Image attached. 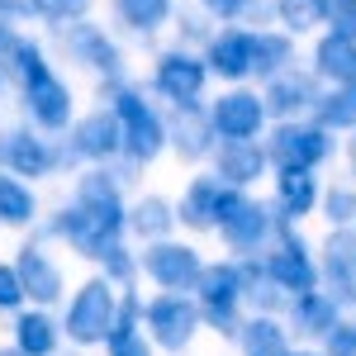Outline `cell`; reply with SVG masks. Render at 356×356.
<instances>
[{
  "label": "cell",
  "mask_w": 356,
  "mask_h": 356,
  "mask_svg": "<svg viewBox=\"0 0 356 356\" xmlns=\"http://www.w3.org/2000/svg\"><path fill=\"white\" fill-rule=\"evenodd\" d=\"M38 238H62L76 257L95 261L110 243L129 233V204H124V181L110 166H90L76 176L72 204H62L53 219L33 223Z\"/></svg>",
  "instance_id": "cell-1"
},
{
  "label": "cell",
  "mask_w": 356,
  "mask_h": 356,
  "mask_svg": "<svg viewBox=\"0 0 356 356\" xmlns=\"http://www.w3.org/2000/svg\"><path fill=\"white\" fill-rule=\"evenodd\" d=\"M0 15L5 19H33V15H43V0H0Z\"/></svg>",
  "instance_id": "cell-41"
},
{
  "label": "cell",
  "mask_w": 356,
  "mask_h": 356,
  "mask_svg": "<svg viewBox=\"0 0 356 356\" xmlns=\"http://www.w3.org/2000/svg\"><path fill=\"white\" fill-rule=\"evenodd\" d=\"M143 323H147V337L162 347V352L181 356L191 352V342L204 328V314H200V300L191 290H162L143 304Z\"/></svg>",
  "instance_id": "cell-6"
},
{
  "label": "cell",
  "mask_w": 356,
  "mask_h": 356,
  "mask_svg": "<svg viewBox=\"0 0 356 356\" xmlns=\"http://www.w3.org/2000/svg\"><path fill=\"white\" fill-rule=\"evenodd\" d=\"M176 223H181V219H176V204L162 200V195H138L134 204H129V233H134L143 247L171 238Z\"/></svg>",
  "instance_id": "cell-27"
},
{
  "label": "cell",
  "mask_w": 356,
  "mask_h": 356,
  "mask_svg": "<svg viewBox=\"0 0 356 356\" xmlns=\"http://www.w3.org/2000/svg\"><path fill=\"white\" fill-rule=\"evenodd\" d=\"M15 271L24 280L29 304H38V309H53V304L67 295V275H62V266L48 257L43 238H29V243L15 252Z\"/></svg>",
  "instance_id": "cell-15"
},
{
  "label": "cell",
  "mask_w": 356,
  "mask_h": 356,
  "mask_svg": "<svg viewBox=\"0 0 356 356\" xmlns=\"http://www.w3.org/2000/svg\"><path fill=\"white\" fill-rule=\"evenodd\" d=\"M10 72H15V81H19L29 119H33L38 129H48V134H62V129L72 124V90H67V81L53 72V62L43 57V48L29 43L24 33H19L15 48H10Z\"/></svg>",
  "instance_id": "cell-2"
},
{
  "label": "cell",
  "mask_w": 356,
  "mask_h": 356,
  "mask_svg": "<svg viewBox=\"0 0 356 356\" xmlns=\"http://www.w3.org/2000/svg\"><path fill=\"white\" fill-rule=\"evenodd\" d=\"M266 166H271V152H266V143H257V138H223L219 147H214V176H223L228 186H257L261 176H266Z\"/></svg>",
  "instance_id": "cell-18"
},
{
  "label": "cell",
  "mask_w": 356,
  "mask_h": 356,
  "mask_svg": "<svg viewBox=\"0 0 356 356\" xmlns=\"http://www.w3.org/2000/svg\"><path fill=\"white\" fill-rule=\"evenodd\" d=\"M200 10L209 19H243L247 10H252V0H200Z\"/></svg>",
  "instance_id": "cell-40"
},
{
  "label": "cell",
  "mask_w": 356,
  "mask_h": 356,
  "mask_svg": "<svg viewBox=\"0 0 356 356\" xmlns=\"http://www.w3.org/2000/svg\"><path fill=\"white\" fill-rule=\"evenodd\" d=\"M275 214L285 223L309 219L318 204H323V191H318V176L304 171V166H275Z\"/></svg>",
  "instance_id": "cell-23"
},
{
  "label": "cell",
  "mask_w": 356,
  "mask_h": 356,
  "mask_svg": "<svg viewBox=\"0 0 356 356\" xmlns=\"http://www.w3.org/2000/svg\"><path fill=\"white\" fill-rule=\"evenodd\" d=\"M261 257H266L271 280L285 290V295H300V290H318V285H323V275H318V257H314V247L295 233V223H285L280 238H275Z\"/></svg>",
  "instance_id": "cell-10"
},
{
  "label": "cell",
  "mask_w": 356,
  "mask_h": 356,
  "mask_svg": "<svg viewBox=\"0 0 356 356\" xmlns=\"http://www.w3.org/2000/svg\"><path fill=\"white\" fill-rule=\"evenodd\" d=\"M323 219H328L332 228H356V191L352 186L323 191Z\"/></svg>",
  "instance_id": "cell-35"
},
{
  "label": "cell",
  "mask_w": 356,
  "mask_h": 356,
  "mask_svg": "<svg viewBox=\"0 0 356 356\" xmlns=\"http://www.w3.org/2000/svg\"><path fill=\"white\" fill-rule=\"evenodd\" d=\"M266 152H271L275 166H304V171H314V166H323L337 152V138L318 119L314 124H304V119H275L271 138H266Z\"/></svg>",
  "instance_id": "cell-8"
},
{
  "label": "cell",
  "mask_w": 356,
  "mask_h": 356,
  "mask_svg": "<svg viewBox=\"0 0 356 356\" xmlns=\"http://www.w3.org/2000/svg\"><path fill=\"white\" fill-rule=\"evenodd\" d=\"M166 138H171V147H176L181 162H204L219 147L214 119H209V110H200V105H176L171 124H166Z\"/></svg>",
  "instance_id": "cell-21"
},
{
  "label": "cell",
  "mask_w": 356,
  "mask_h": 356,
  "mask_svg": "<svg viewBox=\"0 0 356 356\" xmlns=\"http://www.w3.org/2000/svg\"><path fill=\"white\" fill-rule=\"evenodd\" d=\"M318 95H323V86H318L314 72L285 67L280 76L266 81V95L261 100H266V114H275V119H300V114H314Z\"/></svg>",
  "instance_id": "cell-19"
},
{
  "label": "cell",
  "mask_w": 356,
  "mask_h": 356,
  "mask_svg": "<svg viewBox=\"0 0 356 356\" xmlns=\"http://www.w3.org/2000/svg\"><path fill=\"white\" fill-rule=\"evenodd\" d=\"M352 171H356V138H352Z\"/></svg>",
  "instance_id": "cell-44"
},
{
  "label": "cell",
  "mask_w": 356,
  "mask_h": 356,
  "mask_svg": "<svg viewBox=\"0 0 356 356\" xmlns=\"http://www.w3.org/2000/svg\"><path fill=\"white\" fill-rule=\"evenodd\" d=\"M138 261H143V275L157 290H191V295H195V285H200V275H204V266H209L191 243H171V238L147 243L138 252Z\"/></svg>",
  "instance_id": "cell-11"
},
{
  "label": "cell",
  "mask_w": 356,
  "mask_h": 356,
  "mask_svg": "<svg viewBox=\"0 0 356 356\" xmlns=\"http://www.w3.org/2000/svg\"><path fill=\"white\" fill-rule=\"evenodd\" d=\"M24 304L29 295H24V280L15 271V261H0V314H19Z\"/></svg>",
  "instance_id": "cell-36"
},
{
  "label": "cell",
  "mask_w": 356,
  "mask_h": 356,
  "mask_svg": "<svg viewBox=\"0 0 356 356\" xmlns=\"http://www.w3.org/2000/svg\"><path fill=\"white\" fill-rule=\"evenodd\" d=\"M105 100H110V110L119 114V129H124V157L138 166L157 162L166 147H171V138H166V119L157 114V105L138 90V86H129L124 76H114V81H105Z\"/></svg>",
  "instance_id": "cell-3"
},
{
  "label": "cell",
  "mask_w": 356,
  "mask_h": 356,
  "mask_svg": "<svg viewBox=\"0 0 356 356\" xmlns=\"http://www.w3.org/2000/svg\"><path fill=\"white\" fill-rule=\"evenodd\" d=\"M57 29V43L67 48L72 62H81L90 72H100V76H119V48H114V38H105V29L100 24H76V19H67V24H53Z\"/></svg>",
  "instance_id": "cell-17"
},
{
  "label": "cell",
  "mask_w": 356,
  "mask_h": 356,
  "mask_svg": "<svg viewBox=\"0 0 356 356\" xmlns=\"http://www.w3.org/2000/svg\"><path fill=\"white\" fill-rule=\"evenodd\" d=\"M86 10H90V0H43V15H48V19H57V24L81 19Z\"/></svg>",
  "instance_id": "cell-39"
},
{
  "label": "cell",
  "mask_w": 356,
  "mask_h": 356,
  "mask_svg": "<svg viewBox=\"0 0 356 356\" xmlns=\"http://www.w3.org/2000/svg\"><path fill=\"white\" fill-rule=\"evenodd\" d=\"M290 356H323V352H290Z\"/></svg>",
  "instance_id": "cell-43"
},
{
  "label": "cell",
  "mask_w": 356,
  "mask_h": 356,
  "mask_svg": "<svg viewBox=\"0 0 356 356\" xmlns=\"http://www.w3.org/2000/svg\"><path fill=\"white\" fill-rule=\"evenodd\" d=\"M285 67H295V38L275 33V29H257V38H252V76L271 81Z\"/></svg>",
  "instance_id": "cell-30"
},
{
  "label": "cell",
  "mask_w": 356,
  "mask_h": 356,
  "mask_svg": "<svg viewBox=\"0 0 356 356\" xmlns=\"http://www.w3.org/2000/svg\"><path fill=\"white\" fill-rule=\"evenodd\" d=\"M171 0H114V15L124 19V24L134 29V33H152V29H162L171 19Z\"/></svg>",
  "instance_id": "cell-32"
},
{
  "label": "cell",
  "mask_w": 356,
  "mask_h": 356,
  "mask_svg": "<svg viewBox=\"0 0 356 356\" xmlns=\"http://www.w3.org/2000/svg\"><path fill=\"white\" fill-rule=\"evenodd\" d=\"M204 81H209V62L191 48H171V53L157 57V67H152V90L171 100V110L176 105H200V95H204Z\"/></svg>",
  "instance_id": "cell-13"
},
{
  "label": "cell",
  "mask_w": 356,
  "mask_h": 356,
  "mask_svg": "<svg viewBox=\"0 0 356 356\" xmlns=\"http://www.w3.org/2000/svg\"><path fill=\"white\" fill-rule=\"evenodd\" d=\"M314 119L332 134H356V86H328L314 105Z\"/></svg>",
  "instance_id": "cell-31"
},
{
  "label": "cell",
  "mask_w": 356,
  "mask_h": 356,
  "mask_svg": "<svg viewBox=\"0 0 356 356\" xmlns=\"http://www.w3.org/2000/svg\"><path fill=\"white\" fill-rule=\"evenodd\" d=\"M318 275H323V290L342 309H356V228H332L323 257H318Z\"/></svg>",
  "instance_id": "cell-16"
},
{
  "label": "cell",
  "mask_w": 356,
  "mask_h": 356,
  "mask_svg": "<svg viewBox=\"0 0 356 356\" xmlns=\"http://www.w3.org/2000/svg\"><path fill=\"white\" fill-rule=\"evenodd\" d=\"M15 347L29 356H57V342H62V323H57L48 309H19L15 314Z\"/></svg>",
  "instance_id": "cell-26"
},
{
  "label": "cell",
  "mask_w": 356,
  "mask_h": 356,
  "mask_svg": "<svg viewBox=\"0 0 356 356\" xmlns=\"http://www.w3.org/2000/svg\"><path fill=\"white\" fill-rule=\"evenodd\" d=\"M114 157H124V129L114 110H95L72 124V134L62 143V162H95L105 166Z\"/></svg>",
  "instance_id": "cell-12"
},
{
  "label": "cell",
  "mask_w": 356,
  "mask_h": 356,
  "mask_svg": "<svg viewBox=\"0 0 356 356\" xmlns=\"http://www.w3.org/2000/svg\"><path fill=\"white\" fill-rule=\"evenodd\" d=\"M280 228H285V219L275 214V204H261V200L247 195L243 204L219 223V238L233 257H261L280 238Z\"/></svg>",
  "instance_id": "cell-9"
},
{
  "label": "cell",
  "mask_w": 356,
  "mask_h": 356,
  "mask_svg": "<svg viewBox=\"0 0 356 356\" xmlns=\"http://www.w3.org/2000/svg\"><path fill=\"white\" fill-rule=\"evenodd\" d=\"M238 352L243 356H290V328L275 314H252L238 332Z\"/></svg>",
  "instance_id": "cell-28"
},
{
  "label": "cell",
  "mask_w": 356,
  "mask_h": 356,
  "mask_svg": "<svg viewBox=\"0 0 356 356\" xmlns=\"http://www.w3.org/2000/svg\"><path fill=\"white\" fill-rule=\"evenodd\" d=\"M95 266H100V275L105 280H114L119 290H134V280H138V271H143V261H138L134 252L124 247V238L119 243H110L100 257H95Z\"/></svg>",
  "instance_id": "cell-33"
},
{
  "label": "cell",
  "mask_w": 356,
  "mask_h": 356,
  "mask_svg": "<svg viewBox=\"0 0 356 356\" xmlns=\"http://www.w3.org/2000/svg\"><path fill=\"white\" fill-rule=\"evenodd\" d=\"M318 352L323 356H356V318H337Z\"/></svg>",
  "instance_id": "cell-38"
},
{
  "label": "cell",
  "mask_w": 356,
  "mask_h": 356,
  "mask_svg": "<svg viewBox=\"0 0 356 356\" xmlns=\"http://www.w3.org/2000/svg\"><path fill=\"white\" fill-rule=\"evenodd\" d=\"M252 29H214L209 38H204V62H209V72L223 76V81H243L252 76Z\"/></svg>",
  "instance_id": "cell-24"
},
{
  "label": "cell",
  "mask_w": 356,
  "mask_h": 356,
  "mask_svg": "<svg viewBox=\"0 0 356 356\" xmlns=\"http://www.w3.org/2000/svg\"><path fill=\"white\" fill-rule=\"evenodd\" d=\"M318 10H323V24L332 33L356 38V0H318Z\"/></svg>",
  "instance_id": "cell-37"
},
{
  "label": "cell",
  "mask_w": 356,
  "mask_h": 356,
  "mask_svg": "<svg viewBox=\"0 0 356 356\" xmlns=\"http://www.w3.org/2000/svg\"><path fill=\"white\" fill-rule=\"evenodd\" d=\"M114 314H119V285L105 280V275H90L72 295V304H67L62 332H67L72 347H105V337L114 328Z\"/></svg>",
  "instance_id": "cell-5"
},
{
  "label": "cell",
  "mask_w": 356,
  "mask_h": 356,
  "mask_svg": "<svg viewBox=\"0 0 356 356\" xmlns=\"http://www.w3.org/2000/svg\"><path fill=\"white\" fill-rule=\"evenodd\" d=\"M243 200H247V191L228 186L214 171H209V176H191V186L176 200V219L186 223V228H195V233H219V223L228 219Z\"/></svg>",
  "instance_id": "cell-7"
},
{
  "label": "cell",
  "mask_w": 356,
  "mask_h": 356,
  "mask_svg": "<svg viewBox=\"0 0 356 356\" xmlns=\"http://www.w3.org/2000/svg\"><path fill=\"white\" fill-rule=\"evenodd\" d=\"M195 300H200V314H204V328H214L219 337H233L243 332V304H247V280H243V261L228 257V261H214L204 266L200 285H195Z\"/></svg>",
  "instance_id": "cell-4"
},
{
  "label": "cell",
  "mask_w": 356,
  "mask_h": 356,
  "mask_svg": "<svg viewBox=\"0 0 356 356\" xmlns=\"http://www.w3.org/2000/svg\"><path fill=\"white\" fill-rule=\"evenodd\" d=\"M209 119H214V134L223 138H257L266 129V100L257 90H228L209 105Z\"/></svg>",
  "instance_id": "cell-20"
},
{
  "label": "cell",
  "mask_w": 356,
  "mask_h": 356,
  "mask_svg": "<svg viewBox=\"0 0 356 356\" xmlns=\"http://www.w3.org/2000/svg\"><path fill=\"white\" fill-rule=\"evenodd\" d=\"M0 356H29V352H19V347L10 342V347H0Z\"/></svg>",
  "instance_id": "cell-42"
},
{
  "label": "cell",
  "mask_w": 356,
  "mask_h": 356,
  "mask_svg": "<svg viewBox=\"0 0 356 356\" xmlns=\"http://www.w3.org/2000/svg\"><path fill=\"white\" fill-rule=\"evenodd\" d=\"M0 166L5 171H15V176H29V181H43V176H53L62 171V147H53L43 134H33V129H5L0 134Z\"/></svg>",
  "instance_id": "cell-14"
},
{
  "label": "cell",
  "mask_w": 356,
  "mask_h": 356,
  "mask_svg": "<svg viewBox=\"0 0 356 356\" xmlns=\"http://www.w3.org/2000/svg\"><path fill=\"white\" fill-rule=\"evenodd\" d=\"M275 19L285 24V33H309L314 24H323V10L318 0H275Z\"/></svg>",
  "instance_id": "cell-34"
},
{
  "label": "cell",
  "mask_w": 356,
  "mask_h": 356,
  "mask_svg": "<svg viewBox=\"0 0 356 356\" xmlns=\"http://www.w3.org/2000/svg\"><path fill=\"white\" fill-rule=\"evenodd\" d=\"M337 318H342V304L332 300L323 285L318 290H300V295H290V304H285V328L309 337V342H323Z\"/></svg>",
  "instance_id": "cell-22"
},
{
  "label": "cell",
  "mask_w": 356,
  "mask_h": 356,
  "mask_svg": "<svg viewBox=\"0 0 356 356\" xmlns=\"http://www.w3.org/2000/svg\"><path fill=\"white\" fill-rule=\"evenodd\" d=\"M0 223L5 228H33L38 223V195L24 176L0 166Z\"/></svg>",
  "instance_id": "cell-29"
},
{
  "label": "cell",
  "mask_w": 356,
  "mask_h": 356,
  "mask_svg": "<svg viewBox=\"0 0 356 356\" xmlns=\"http://www.w3.org/2000/svg\"><path fill=\"white\" fill-rule=\"evenodd\" d=\"M314 76L328 86H356V38L328 29L314 48Z\"/></svg>",
  "instance_id": "cell-25"
}]
</instances>
